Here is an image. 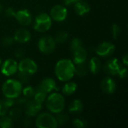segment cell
Masks as SVG:
<instances>
[{"mask_svg":"<svg viewBox=\"0 0 128 128\" xmlns=\"http://www.w3.org/2000/svg\"><path fill=\"white\" fill-rule=\"evenodd\" d=\"M116 50L115 45L109 41H104L100 43L95 49L96 54L102 58H107L111 56Z\"/></svg>","mask_w":128,"mask_h":128,"instance_id":"9","label":"cell"},{"mask_svg":"<svg viewBox=\"0 0 128 128\" xmlns=\"http://www.w3.org/2000/svg\"><path fill=\"white\" fill-rule=\"evenodd\" d=\"M22 84L18 80L14 79H8L4 82L2 92L4 98L17 99L22 94Z\"/></svg>","mask_w":128,"mask_h":128,"instance_id":"3","label":"cell"},{"mask_svg":"<svg viewBox=\"0 0 128 128\" xmlns=\"http://www.w3.org/2000/svg\"><path fill=\"white\" fill-rule=\"evenodd\" d=\"M38 69L36 62L29 58H22L18 63V71L19 73L32 76L37 73Z\"/></svg>","mask_w":128,"mask_h":128,"instance_id":"7","label":"cell"},{"mask_svg":"<svg viewBox=\"0 0 128 128\" xmlns=\"http://www.w3.org/2000/svg\"><path fill=\"white\" fill-rule=\"evenodd\" d=\"M101 68V62L100 60L98 57H92L88 65V69L93 74H97Z\"/></svg>","mask_w":128,"mask_h":128,"instance_id":"19","label":"cell"},{"mask_svg":"<svg viewBox=\"0 0 128 128\" xmlns=\"http://www.w3.org/2000/svg\"><path fill=\"white\" fill-rule=\"evenodd\" d=\"M74 10L78 16H85L88 14L91 10L90 5L82 0H80L74 4Z\"/></svg>","mask_w":128,"mask_h":128,"instance_id":"18","label":"cell"},{"mask_svg":"<svg viewBox=\"0 0 128 128\" xmlns=\"http://www.w3.org/2000/svg\"><path fill=\"white\" fill-rule=\"evenodd\" d=\"M14 17L18 23L22 26H28L31 25L32 22V16L30 11L27 9H21L16 11Z\"/></svg>","mask_w":128,"mask_h":128,"instance_id":"13","label":"cell"},{"mask_svg":"<svg viewBox=\"0 0 128 128\" xmlns=\"http://www.w3.org/2000/svg\"><path fill=\"white\" fill-rule=\"evenodd\" d=\"M13 127V120L10 116H3L0 118V128H10Z\"/></svg>","mask_w":128,"mask_h":128,"instance_id":"24","label":"cell"},{"mask_svg":"<svg viewBox=\"0 0 128 128\" xmlns=\"http://www.w3.org/2000/svg\"><path fill=\"white\" fill-rule=\"evenodd\" d=\"M50 16L51 19L56 22H63L68 16V9L62 4L54 5L50 10Z\"/></svg>","mask_w":128,"mask_h":128,"instance_id":"8","label":"cell"},{"mask_svg":"<svg viewBox=\"0 0 128 128\" xmlns=\"http://www.w3.org/2000/svg\"><path fill=\"white\" fill-rule=\"evenodd\" d=\"M35 120V126L38 128H56L58 125L56 117L50 112L38 114Z\"/></svg>","mask_w":128,"mask_h":128,"instance_id":"5","label":"cell"},{"mask_svg":"<svg viewBox=\"0 0 128 128\" xmlns=\"http://www.w3.org/2000/svg\"><path fill=\"white\" fill-rule=\"evenodd\" d=\"M76 89H77V84L76 82L68 81L63 86L62 89V92L64 95L70 96V95L74 94L76 92Z\"/></svg>","mask_w":128,"mask_h":128,"instance_id":"20","label":"cell"},{"mask_svg":"<svg viewBox=\"0 0 128 128\" xmlns=\"http://www.w3.org/2000/svg\"><path fill=\"white\" fill-rule=\"evenodd\" d=\"M79 1H80V0H63L64 4L65 5H72V4H74L75 3H76Z\"/></svg>","mask_w":128,"mask_h":128,"instance_id":"39","label":"cell"},{"mask_svg":"<svg viewBox=\"0 0 128 128\" xmlns=\"http://www.w3.org/2000/svg\"><path fill=\"white\" fill-rule=\"evenodd\" d=\"M52 20L50 14H47L46 13H40L34 19L33 28L36 32L44 33L50 30L52 26Z\"/></svg>","mask_w":128,"mask_h":128,"instance_id":"4","label":"cell"},{"mask_svg":"<svg viewBox=\"0 0 128 128\" xmlns=\"http://www.w3.org/2000/svg\"><path fill=\"white\" fill-rule=\"evenodd\" d=\"M38 47L40 52L48 55L54 52L56 47V42L53 37L45 35L41 37L38 42Z\"/></svg>","mask_w":128,"mask_h":128,"instance_id":"6","label":"cell"},{"mask_svg":"<svg viewBox=\"0 0 128 128\" xmlns=\"http://www.w3.org/2000/svg\"><path fill=\"white\" fill-rule=\"evenodd\" d=\"M9 109L10 108L6 105L4 100H0V117L5 116L8 112Z\"/></svg>","mask_w":128,"mask_h":128,"instance_id":"32","label":"cell"},{"mask_svg":"<svg viewBox=\"0 0 128 128\" xmlns=\"http://www.w3.org/2000/svg\"><path fill=\"white\" fill-rule=\"evenodd\" d=\"M38 88L44 91L47 94L53 92H58L59 90V88L57 86V83L55 81V80L50 77H46L42 80L40 84L38 85Z\"/></svg>","mask_w":128,"mask_h":128,"instance_id":"12","label":"cell"},{"mask_svg":"<svg viewBox=\"0 0 128 128\" xmlns=\"http://www.w3.org/2000/svg\"><path fill=\"white\" fill-rule=\"evenodd\" d=\"M46 97H47V94L45 93L41 89H40L39 88H38L37 89H35L33 98L35 101H37L40 104H43L44 102H45Z\"/></svg>","mask_w":128,"mask_h":128,"instance_id":"23","label":"cell"},{"mask_svg":"<svg viewBox=\"0 0 128 128\" xmlns=\"http://www.w3.org/2000/svg\"><path fill=\"white\" fill-rule=\"evenodd\" d=\"M82 110L83 104L79 99L74 100L68 106V111L70 113H80L82 111Z\"/></svg>","mask_w":128,"mask_h":128,"instance_id":"21","label":"cell"},{"mask_svg":"<svg viewBox=\"0 0 128 128\" xmlns=\"http://www.w3.org/2000/svg\"><path fill=\"white\" fill-rule=\"evenodd\" d=\"M88 73V67L85 63L74 64V74L79 76H85Z\"/></svg>","mask_w":128,"mask_h":128,"instance_id":"22","label":"cell"},{"mask_svg":"<svg viewBox=\"0 0 128 128\" xmlns=\"http://www.w3.org/2000/svg\"><path fill=\"white\" fill-rule=\"evenodd\" d=\"M46 109L54 114L62 112L65 107V100L64 96L58 92L50 93L45 100Z\"/></svg>","mask_w":128,"mask_h":128,"instance_id":"2","label":"cell"},{"mask_svg":"<svg viewBox=\"0 0 128 128\" xmlns=\"http://www.w3.org/2000/svg\"><path fill=\"white\" fill-rule=\"evenodd\" d=\"M100 87L102 91L107 94H112L116 90V82L110 76H106L103 79Z\"/></svg>","mask_w":128,"mask_h":128,"instance_id":"15","label":"cell"},{"mask_svg":"<svg viewBox=\"0 0 128 128\" xmlns=\"http://www.w3.org/2000/svg\"><path fill=\"white\" fill-rule=\"evenodd\" d=\"M2 5L0 4V13L2 12Z\"/></svg>","mask_w":128,"mask_h":128,"instance_id":"41","label":"cell"},{"mask_svg":"<svg viewBox=\"0 0 128 128\" xmlns=\"http://www.w3.org/2000/svg\"><path fill=\"white\" fill-rule=\"evenodd\" d=\"M55 74L62 82H68L74 76V64L70 59L62 58L57 62L55 66Z\"/></svg>","mask_w":128,"mask_h":128,"instance_id":"1","label":"cell"},{"mask_svg":"<svg viewBox=\"0 0 128 128\" xmlns=\"http://www.w3.org/2000/svg\"><path fill=\"white\" fill-rule=\"evenodd\" d=\"M15 56H16V57L18 58H22L24 57V56H25V52H24L23 50L19 49V50H17L16 51Z\"/></svg>","mask_w":128,"mask_h":128,"instance_id":"38","label":"cell"},{"mask_svg":"<svg viewBox=\"0 0 128 128\" xmlns=\"http://www.w3.org/2000/svg\"><path fill=\"white\" fill-rule=\"evenodd\" d=\"M13 38L14 39V41H16L17 43L26 44L31 40L32 34L28 29L24 28H20L15 32Z\"/></svg>","mask_w":128,"mask_h":128,"instance_id":"16","label":"cell"},{"mask_svg":"<svg viewBox=\"0 0 128 128\" xmlns=\"http://www.w3.org/2000/svg\"><path fill=\"white\" fill-rule=\"evenodd\" d=\"M56 118L58 125L64 124L69 120L68 116L66 114H63V113H62V112L58 113V114H57V116L56 117Z\"/></svg>","mask_w":128,"mask_h":128,"instance_id":"28","label":"cell"},{"mask_svg":"<svg viewBox=\"0 0 128 128\" xmlns=\"http://www.w3.org/2000/svg\"><path fill=\"white\" fill-rule=\"evenodd\" d=\"M122 64H124L126 67L128 65V56L127 54H125L122 57Z\"/></svg>","mask_w":128,"mask_h":128,"instance_id":"40","label":"cell"},{"mask_svg":"<svg viewBox=\"0 0 128 128\" xmlns=\"http://www.w3.org/2000/svg\"><path fill=\"white\" fill-rule=\"evenodd\" d=\"M21 110L19 108H14L9 112V116L11 118L12 120H16L21 116Z\"/></svg>","mask_w":128,"mask_h":128,"instance_id":"29","label":"cell"},{"mask_svg":"<svg viewBox=\"0 0 128 128\" xmlns=\"http://www.w3.org/2000/svg\"><path fill=\"white\" fill-rule=\"evenodd\" d=\"M73 125L75 127V128H84L87 126V123L86 121H84L83 119L82 118H75L73 122H72Z\"/></svg>","mask_w":128,"mask_h":128,"instance_id":"31","label":"cell"},{"mask_svg":"<svg viewBox=\"0 0 128 128\" xmlns=\"http://www.w3.org/2000/svg\"><path fill=\"white\" fill-rule=\"evenodd\" d=\"M18 78H19L18 80L22 84H27L28 82V80H29V76L23 74H21V73H19Z\"/></svg>","mask_w":128,"mask_h":128,"instance_id":"35","label":"cell"},{"mask_svg":"<svg viewBox=\"0 0 128 128\" xmlns=\"http://www.w3.org/2000/svg\"><path fill=\"white\" fill-rule=\"evenodd\" d=\"M121 32H122L121 28L119 27V26L118 24L115 23L112 26V35L114 39H116V40L118 39L121 34Z\"/></svg>","mask_w":128,"mask_h":128,"instance_id":"30","label":"cell"},{"mask_svg":"<svg viewBox=\"0 0 128 128\" xmlns=\"http://www.w3.org/2000/svg\"><path fill=\"white\" fill-rule=\"evenodd\" d=\"M82 46V42L80 39H79L77 38L72 39L70 44V50L72 52L76 51V50H78L79 48H80Z\"/></svg>","mask_w":128,"mask_h":128,"instance_id":"27","label":"cell"},{"mask_svg":"<svg viewBox=\"0 0 128 128\" xmlns=\"http://www.w3.org/2000/svg\"><path fill=\"white\" fill-rule=\"evenodd\" d=\"M4 14H5V16L8 17H14L15 14H16V10L13 8L9 7V8L5 9Z\"/></svg>","mask_w":128,"mask_h":128,"instance_id":"36","label":"cell"},{"mask_svg":"<svg viewBox=\"0 0 128 128\" xmlns=\"http://www.w3.org/2000/svg\"><path fill=\"white\" fill-rule=\"evenodd\" d=\"M18 99V100H17V104L20 105V106H26V104H27V102L28 101V100H30V99H28V98H17Z\"/></svg>","mask_w":128,"mask_h":128,"instance_id":"37","label":"cell"},{"mask_svg":"<svg viewBox=\"0 0 128 128\" xmlns=\"http://www.w3.org/2000/svg\"><path fill=\"white\" fill-rule=\"evenodd\" d=\"M1 72L5 76H11L18 71V63L13 58L6 59L1 65Z\"/></svg>","mask_w":128,"mask_h":128,"instance_id":"10","label":"cell"},{"mask_svg":"<svg viewBox=\"0 0 128 128\" xmlns=\"http://www.w3.org/2000/svg\"><path fill=\"white\" fill-rule=\"evenodd\" d=\"M34 92H35V89L32 88L31 86H27L25 88H22V93L23 96L28 99H31L33 98L34 94Z\"/></svg>","mask_w":128,"mask_h":128,"instance_id":"26","label":"cell"},{"mask_svg":"<svg viewBox=\"0 0 128 128\" xmlns=\"http://www.w3.org/2000/svg\"><path fill=\"white\" fill-rule=\"evenodd\" d=\"M68 37H69V34L67 32L61 31V32H58L56 34V36L54 37V39H55L56 43L63 44L68 39Z\"/></svg>","mask_w":128,"mask_h":128,"instance_id":"25","label":"cell"},{"mask_svg":"<svg viewBox=\"0 0 128 128\" xmlns=\"http://www.w3.org/2000/svg\"><path fill=\"white\" fill-rule=\"evenodd\" d=\"M14 39L13 37H10V36H7L4 38L2 40V44L4 46H10L14 44Z\"/></svg>","mask_w":128,"mask_h":128,"instance_id":"33","label":"cell"},{"mask_svg":"<svg viewBox=\"0 0 128 128\" xmlns=\"http://www.w3.org/2000/svg\"><path fill=\"white\" fill-rule=\"evenodd\" d=\"M122 67V64L121 62L116 58H110L108 60L104 67V70L106 74L110 75V76H115L117 75L118 72Z\"/></svg>","mask_w":128,"mask_h":128,"instance_id":"11","label":"cell"},{"mask_svg":"<svg viewBox=\"0 0 128 128\" xmlns=\"http://www.w3.org/2000/svg\"><path fill=\"white\" fill-rule=\"evenodd\" d=\"M2 59H1V58H0V67H1V65H2Z\"/></svg>","mask_w":128,"mask_h":128,"instance_id":"42","label":"cell"},{"mask_svg":"<svg viewBox=\"0 0 128 128\" xmlns=\"http://www.w3.org/2000/svg\"><path fill=\"white\" fill-rule=\"evenodd\" d=\"M73 60L72 62H74V64H82L85 63L87 60V56L88 53L86 50L83 47V46L76 51L73 52Z\"/></svg>","mask_w":128,"mask_h":128,"instance_id":"17","label":"cell"},{"mask_svg":"<svg viewBox=\"0 0 128 128\" xmlns=\"http://www.w3.org/2000/svg\"><path fill=\"white\" fill-rule=\"evenodd\" d=\"M42 110V104H40L34 100H28L25 106V113L26 116L31 118L36 116Z\"/></svg>","mask_w":128,"mask_h":128,"instance_id":"14","label":"cell"},{"mask_svg":"<svg viewBox=\"0 0 128 128\" xmlns=\"http://www.w3.org/2000/svg\"><path fill=\"white\" fill-rule=\"evenodd\" d=\"M117 75L118 76V77L120 79H125L128 76V68L127 67H122L121 69L119 70V71L118 72Z\"/></svg>","mask_w":128,"mask_h":128,"instance_id":"34","label":"cell"}]
</instances>
